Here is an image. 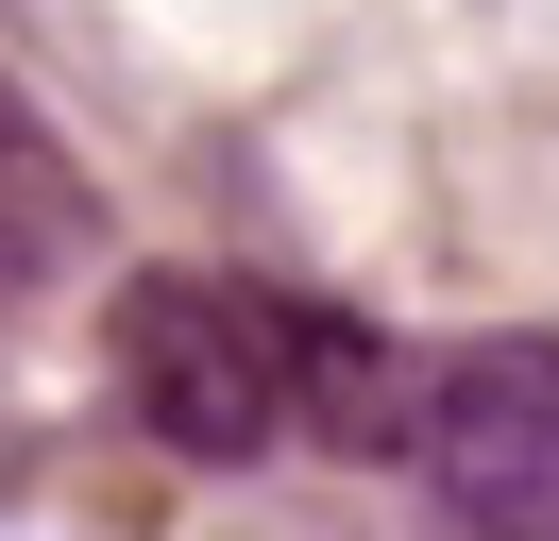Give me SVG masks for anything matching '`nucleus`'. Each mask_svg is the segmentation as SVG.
<instances>
[{
    "mask_svg": "<svg viewBox=\"0 0 559 541\" xmlns=\"http://www.w3.org/2000/svg\"><path fill=\"white\" fill-rule=\"evenodd\" d=\"M119 406L170 457H272L288 440V288L238 270H136L119 288Z\"/></svg>",
    "mask_w": 559,
    "mask_h": 541,
    "instance_id": "obj_1",
    "label": "nucleus"
},
{
    "mask_svg": "<svg viewBox=\"0 0 559 541\" xmlns=\"http://www.w3.org/2000/svg\"><path fill=\"white\" fill-rule=\"evenodd\" d=\"M424 491L457 541H559V338H475L424 372Z\"/></svg>",
    "mask_w": 559,
    "mask_h": 541,
    "instance_id": "obj_2",
    "label": "nucleus"
},
{
    "mask_svg": "<svg viewBox=\"0 0 559 541\" xmlns=\"http://www.w3.org/2000/svg\"><path fill=\"white\" fill-rule=\"evenodd\" d=\"M288 440H322V457H407L424 440V372L356 304H306V288H288Z\"/></svg>",
    "mask_w": 559,
    "mask_h": 541,
    "instance_id": "obj_3",
    "label": "nucleus"
},
{
    "mask_svg": "<svg viewBox=\"0 0 559 541\" xmlns=\"http://www.w3.org/2000/svg\"><path fill=\"white\" fill-rule=\"evenodd\" d=\"M103 254V203H85V169L35 135V101L0 85V288H51V270Z\"/></svg>",
    "mask_w": 559,
    "mask_h": 541,
    "instance_id": "obj_4",
    "label": "nucleus"
},
{
    "mask_svg": "<svg viewBox=\"0 0 559 541\" xmlns=\"http://www.w3.org/2000/svg\"><path fill=\"white\" fill-rule=\"evenodd\" d=\"M17 473H35V440H17V406H0V491H17Z\"/></svg>",
    "mask_w": 559,
    "mask_h": 541,
    "instance_id": "obj_5",
    "label": "nucleus"
}]
</instances>
